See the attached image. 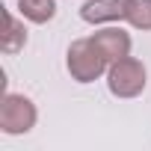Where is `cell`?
<instances>
[{"label":"cell","instance_id":"obj_1","mask_svg":"<svg viewBox=\"0 0 151 151\" xmlns=\"http://www.w3.org/2000/svg\"><path fill=\"white\" fill-rule=\"evenodd\" d=\"M65 65H68V74L77 83H92L98 80L101 74L110 68V62L104 59V53L95 47L92 39H77L68 45V53H65Z\"/></svg>","mask_w":151,"mask_h":151},{"label":"cell","instance_id":"obj_8","mask_svg":"<svg viewBox=\"0 0 151 151\" xmlns=\"http://www.w3.org/2000/svg\"><path fill=\"white\" fill-rule=\"evenodd\" d=\"M124 21L136 30H151V0H127Z\"/></svg>","mask_w":151,"mask_h":151},{"label":"cell","instance_id":"obj_7","mask_svg":"<svg viewBox=\"0 0 151 151\" xmlns=\"http://www.w3.org/2000/svg\"><path fill=\"white\" fill-rule=\"evenodd\" d=\"M18 9L33 24H47L56 15V0H18Z\"/></svg>","mask_w":151,"mask_h":151},{"label":"cell","instance_id":"obj_3","mask_svg":"<svg viewBox=\"0 0 151 151\" xmlns=\"http://www.w3.org/2000/svg\"><path fill=\"white\" fill-rule=\"evenodd\" d=\"M39 113H36V104L24 95H15V92H6L3 101H0V130L15 136V133H27L33 130Z\"/></svg>","mask_w":151,"mask_h":151},{"label":"cell","instance_id":"obj_6","mask_svg":"<svg viewBox=\"0 0 151 151\" xmlns=\"http://www.w3.org/2000/svg\"><path fill=\"white\" fill-rule=\"evenodd\" d=\"M3 21H6V27H3V36H0V50H3V53H18V50H24V45H27V30H24V24H21L12 12H6Z\"/></svg>","mask_w":151,"mask_h":151},{"label":"cell","instance_id":"obj_4","mask_svg":"<svg viewBox=\"0 0 151 151\" xmlns=\"http://www.w3.org/2000/svg\"><path fill=\"white\" fill-rule=\"evenodd\" d=\"M89 39L95 42V47L104 53L107 62H116L122 56H130V36L122 27H104V30L92 33Z\"/></svg>","mask_w":151,"mask_h":151},{"label":"cell","instance_id":"obj_2","mask_svg":"<svg viewBox=\"0 0 151 151\" xmlns=\"http://www.w3.org/2000/svg\"><path fill=\"white\" fill-rule=\"evenodd\" d=\"M145 83H148L145 65L133 56H122V59L110 62V68H107V86L116 98H136V95H142Z\"/></svg>","mask_w":151,"mask_h":151},{"label":"cell","instance_id":"obj_5","mask_svg":"<svg viewBox=\"0 0 151 151\" xmlns=\"http://www.w3.org/2000/svg\"><path fill=\"white\" fill-rule=\"evenodd\" d=\"M127 0H86L80 6V18L86 24H113L124 21Z\"/></svg>","mask_w":151,"mask_h":151}]
</instances>
